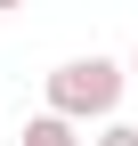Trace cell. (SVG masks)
<instances>
[{
  "instance_id": "cell-1",
  "label": "cell",
  "mask_w": 138,
  "mask_h": 146,
  "mask_svg": "<svg viewBox=\"0 0 138 146\" xmlns=\"http://www.w3.org/2000/svg\"><path fill=\"white\" fill-rule=\"evenodd\" d=\"M122 89H130V73L114 65V57L90 49V57H65V65L41 81V114L90 130V122H114V114H122Z\"/></svg>"
},
{
  "instance_id": "cell-2",
  "label": "cell",
  "mask_w": 138,
  "mask_h": 146,
  "mask_svg": "<svg viewBox=\"0 0 138 146\" xmlns=\"http://www.w3.org/2000/svg\"><path fill=\"white\" fill-rule=\"evenodd\" d=\"M16 146H81V130H73V122H57V114H33L25 130H16Z\"/></svg>"
},
{
  "instance_id": "cell-3",
  "label": "cell",
  "mask_w": 138,
  "mask_h": 146,
  "mask_svg": "<svg viewBox=\"0 0 138 146\" xmlns=\"http://www.w3.org/2000/svg\"><path fill=\"white\" fill-rule=\"evenodd\" d=\"M81 146H138V122L114 114V122H98V138H81Z\"/></svg>"
},
{
  "instance_id": "cell-4",
  "label": "cell",
  "mask_w": 138,
  "mask_h": 146,
  "mask_svg": "<svg viewBox=\"0 0 138 146\" xmlns=\"http://www.w3.org/2000/svg\"><path fill=\"white\" fill-rule=\"evenodd\" d=\"M122 73H130V81H138V49H130V65H122Z\"/></svg>"
},
{
  "instance_id": "cell-5",
  "label": "cell",
  "mask_w": 138,
  "mask_h": 146,
  "mask_svg": "<svg viewBox=\"0 0 138 146\" xmlns=\"http://www.w3.org/2000/svg\"><path fill=\"white\" fill-rule=\"evenodd\" d=\"M8 8H25V0H0V16H8Z\"/></svg>"
}]
</instances>
